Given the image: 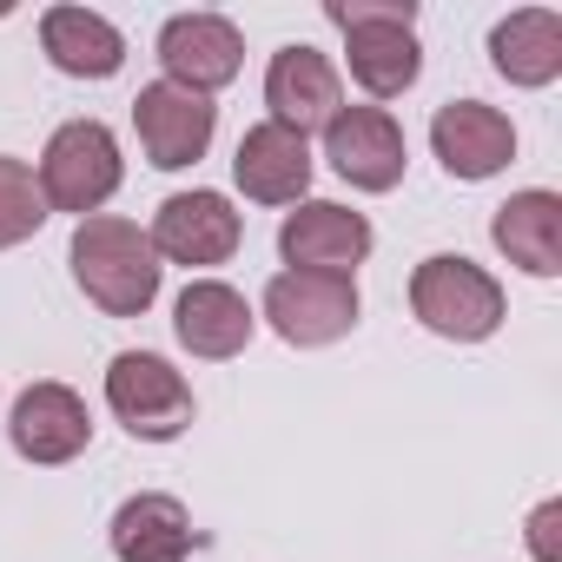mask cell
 <instances>
[{"mask_svg": "<svg viewBox=\"0 0 562 562\" xmlns=\"http://www.w3.org/2000/svg\"><path fill=\"white\" fill-rule=\"evenodd\" d=\"M106 404L146 443H172L192 424V384L159 351H120L113 371H106Z\"/></svg>", "mask_w": 562, "mask_h": 562, "instance_id": "8992f818", "label": "cell"}, {"mask_svg": "<svg viewBox=\"0 0 562 562\" xmlns=\"http://www.w3.org/2000/svg\"><path fill=\"white\" fill-rule=\"evenodd\" d=\"M120 192V139L100 120H67L41 153V199L54 212L93 218Z\"/></svg>", "mask_w": 562, "mask_h": 562, "instance_id": "277c9868", "label": "cell"}, {"mask_svg": "<svg viewBox=\"0 0 562 562\" xmlns=\"http://www.w3.org/2000/svg\"><path fill=\"white\" fill-rule=\"evenodd\" d=\"M411 312L437 331V338H457V345H483L496 338L503 325V285L470 265L463 251H437L411 271Z\"/></svg>", "mask_w": 562, "mask_h": 562, "instance_id": "3957f363", "label": "cell"}, {"mask_svg": "<svg viewBox=\"0 0 562 562\" xmlns=\"http://www.w3.org/2000/svg\"><path fill=\"white\" fill-rule=\"evenodd\" d=\"M325 159L338 166V179H351L358 192H391L404 179V126L384 106H345L325 126Z\"/></svg>", "mask_w": 562, "mask_h": 562, "instance_id": "8fae6325", "label": "cell"}, {"mask_svg": "<svg viewBox=\"0 0 562 562\" xmlns=\"http://www.w3.org/2000/svg\"><path fill=\"white\" fill-rule=\"evenodd\" d=\"M41 225H47L41 179H34L21 159H0V251H8V245H27Z\"/></svg>", "mask_w": 562, "mask_h": 562, "instance_id": "44dd1931", "label": "cell"}, {"mask_svg": "<svg viewBox=\"0 0 562 562\" xmlns=\"http://www.w3.org/2000/svg\"><path fill=\"white\" fill-rule=\"evenodd\" d=\"M232 179L245 199L258 205H299L305 186H312V146L292 133V126H251L232 153Z\"/></svg>", "mask_w": 562, "mask_h": 562, "instance_id": "9a60e30c", "label": "cell"}, {"mask_svg": "<svg viewBox=\"0 0 562 562\" xmlns=\"http://www.w3.org/2000/svg\"><path fill=\"white\" fill-rule=\"evenodd\" d=\"M133 126H139L146 159H153L159 172H179V166L205 159L212 126H218V106L199 100V93H186V87H172V80H153V87H139V100H133Z\"/></svg>", "mask_w": 562, "mask_h": 562, "instance_id": "9c48e42d", "label": "cell"}, {"mask_svg": "<svg viewBox=\"0 0 562 562\" xmlns=\"http://www.w3.org/2000/svg\"><path fill=\"white\" fill-rule=\"evenodd\" d=\"M265 106H271V126H292L299 139L305 133H325L345 113L338 67L318 47H278L271 67H265Z\"/></svg>", "mask_w": 562, "mask_h": 562, "instance_id": "30bf717a", "label": "cell"}, {"mask_svg": "<svg viewBox=\"0 0 562 562\" xmlns=\"http://www.w3.org/2000/svg\"><path fill=\"white\" fill-rule=\"evenodd\" d=\"M325 21L345 27L351 80L371 100H397V93L417 87L424 47H417V8L411 0H325Z\"/></svg>", "mask_w": 562, "mask_h": 562, "instance_id": "7a4b0ae2", "label": "cell"}, {"mask_svg": "<svg viewBox=\"0 0 562 562\" xmlns=\"http://www.w3.org/2000/svg\"><path fill=\"white\" fill-rule=\"evenodd\" d=\"M74 278H80V292L106 312V318H139L153 299H159V251L153 238L133 225V218H113V212H93L80 218L74 232Z\"/></svg>", "mask_w": 562, "mask_h": 562, "instance_id": "6da1fadb", "label": "cell"}, {"mask_svg": "<svg viewBox=\"0 0 562 562\" xmlns=\"http://www.w3.org/2000/svg\"><path fill=\"white\" fill-rule=\"evenodd\" d=\"M238 60H245V41L225 14H172L159 27V67L172 87L212 100L218 87L238 80Z\"/></svg>", "mask_w": 562, "mask_h": 562, "instance_id": "52a82bcc", "label": "cell"}, {"mask_svg": "<svg viewBox=\"0 0 562 562\" xmlns=\"http://www.w3.org/2000/svg\"><path fill=\"white\" fill-rule=\"evenodd\" d=\"M430 146H437L450 179H490L516 159V126L483 100H450L430 120Z\"/></svg>", "mask_w": 562, "mask_h": 562, "instance_id": "4fadbf2b", "label": "cell"}, {"mask_svg": "<svg viewBox=\"0 0 562 562\" xmlns=\"http://www.w3.org/2000/svg\"><path fill=\"white\" fill-rule=\"evenodd\" d=\"M490 238L509 265H522L529 278H555L562 271V199L555 192H516L496 205L490 218Z\"/></svg>", "mask_w": 562, "mask_h": 562, "instance_id": "e0dca14e", "label": "cell"}, {"mask_svg": "<svg viewBox=\"0 0 562 562\" xmlns=\"http://www.w3.org/2000/svg\"><path fill=\"white\" fill-rule=\"evenodd\" d=\"M192 549H199V529H192L179 496L146 490V496L120 503V516H113V555L120 562H186Z\"/></svg>", "mask_w": 562, "mask_h": 562, "instance_id": "d6986e66", "label": "cell"}, {"mask_svg": "<svg viewBox=\"0 0 562 562\" xmlns=\"http://www.w3.org/2000/svg\"><path fill=\"white\" fill-rule=\"evenodd\" d=\"M251 325H258L251 305L232 285H218V278H192L172 305V331L192 358H238L251 345Z\"/></svg>", "mask_w": 562, "mask_h": 562, "instance_id": "2e32d148", "label": "cell"}, {"mask_svg": "<svg viewBox=\"0 0 562 562\" xmlns=\"http://www.w3.org/2000/svg\"><path fill=\"white\" fill-rule=\"evenodd\" d=\"M278 251H285L292 271H338L351 278L371 258V218L331 199H305L299 212H285L278 225Z\"/></svg>", "mask_w": 562, "mask_h": 562, "instance_id": "ba28073f", "label": "cell"}, {"mask_svg": "<svg viewBox=\"0 0 562 562\" xmlns=\"http://www.w3.org/2000/svg\"><path fill=\"white\" fill-rule=\"evenodd\" d=\"M265 318L271 331L312 351V345H338L358 325V278L338 271H278L265 285Z\"/></svg>", "mask_w": 562, "mask_h": 562, "instance_id": "5b68a950", "label": "cell"}, {"mask_svg": "<svg viewBox=\"0 0 562 562\" xmlns=\"http://www.w3.org/2000/svg\"><path fill=\"white\" fill-rule=\"evenodd\" d=\"M14 450L27 463H74L87 443H93V417L80 404V391L67 384H27L14 397Z\"/></svg>", "mask_w": 562, "mask_h": 562, "instance_id": "5bb4252c", "label": "cell"}, {"mask_svg": "<svg viewBox=\"0 0 562 562\" xmlns=\"http://www.w3.org/2000/svg\"><path fill=\"white\" fill-rule=\"evenodd\" d=\"M555 522H562V503H542V509L529 516V549H536V562H562V542H555Z\"/></svg>", "mask_w": 562, "mask_h": 562, "instance_id": "7402d4cb", "label": "cell"}, {"mask_svg": "<svg viewBox=\"0 0 562 562\" xmlns=\"http://www.w3.org/2000/svg\"><path fill=\"white\" fill-rule=\"evenodd\" d=\"M41 47H47V60H54L60 74H74V80H113V74L126 67V34H120L106 14H93V8H47Z\"/></svg>", "mask_w": 562, "mask_h": 562, "instance_id": "ac0fdd59", "label": "cell"}, {"mask_svg": "<svg viewBox=\"0 0 562 562\" xmlns=\"http://www.w3.org/2000/svg\"><path fill=\"white\" fill-rule=\"evenodd\" d=\"M490 60L509 87H549L562 74V14L522 8L490 27Z\"/></svg>", "mask_w": 562, "mask_h": 562, "instance_id": "ffe728a7", "label": "cell"}, {"mask_svg": "<svg viewBox=\"0 0 562 562\" xmlns=\"http://www.w3.org/2000/svg\"><path fill=\"white\" fill-rule=\"evenodd\" d=\"M238 212L225 192H172L159 212H153V251L172 258V265H225L238 251Z\"/></svg>", "mask_w": 562, "mask_h": 562, "instance_id": "7c38bea8", "label": "cell"}]
</instances>
